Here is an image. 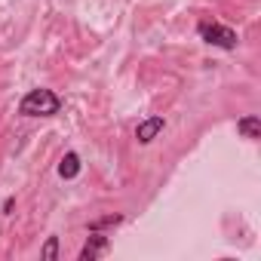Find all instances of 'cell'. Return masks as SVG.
I'll return each mask as SVG.
<instances>
[{"mask_svg": "<svg viewBox=\"0 0 261 261\" xmlns=\"http://www.w3.org/2000/svg\"><path fill=\"white\" fill-rule=\"evenodd\" d=\"M237 133H240L243 139H249V142H258V139H261V117H258V114L240 117V120H237Z\"/></svg>", "mask_w": 261, "mask_h": 261, "instance_id": "cell-5", "label": "cell"}, {"mask_svg": "<svg viewBox=\"0 0 261 261\" xmlns=\"http://www.w3.org/2000/svg\"><path fill=\"white\" fill-rule=\"evenodd\" d=\"M13 209H16V197H7L4 200V215H13Z\"/></svg>", "mask_w": 261, "mask_h": 261, "instance_id": "cell-9", "label": "cell"}, {"mask_svg": "<svg viewBox=\"0 0 261 261\" xmlns=\"http://www.w3.org/2000/svg\"><path fill=\"white\" fill-rule=\"evenodd\" d=\"M80 169H83V163H80V154H77V151H68V154L62 157V163H59V175H62L65 181L77 178Z\"/></svg>", "mask_w": 261, "mask_h": 261, "instance_id": "cell-6", "label": "cell"}, {"mask_svg": "<svg viewBox=\"0 0 261 261\" xmlns=\"http://www.w3.org/2000/svg\"><path fill=\"white\" fill-rule=\"evenodd\" d=\"M62 95H56L46 86H37L31 92H25V98L19 101V114L22 117H56L62 111Z\"/></svg>", "mask_w": 261, "mask_h": 261, "instance_id": "cell-1", "label": "cell"}, {"mask_svg": "<svg viewBox=\"0 0 261 261\" xmlns=\"http://www.w3.org/2000/svg\"><path fill=\"white\" fill-rule=\"evenodd\" d=\"M120 224H126V215H120V212H117V215H101V218L89 221V224H86V230H101V233H105V230L120 227Z\"/></svg>", "mask_w": 261, "mask_h": 261, "instance_id": "cell-7", "label": "cell"}, {"mask_svg": "<svg viewBox=\"0 0 261 261\" xmlns=\"http://www.w3.org/2000/svg\"><path fill=\"white\" fill-rule=\"evenodd\" d=\"M40 258L43 261H56L59 258V237H46V243L40 249Z\"/></svg>", "mask_w": 261, "mask_h": 261, "instance_id": "cell-8", "label": "cell"}, {"mask_svg": "<svg viewBox=\"0 0 261 261\" xmlns=\"http://www.w3.org/2000/svg\"><path fill=\"white\" fill-rule=\"evenodd\" d=\"M166 129V120L160 117V114H154V117H145L139 126H136V142L139 145H151L160 133Z\"/></svg>", "mask_w": 261, "mask_h": 261, "instance_id": "cell-4", "label": "cell"}, {"mask_svg": "<svg viewBox=\"0 0 261 261\" xmlns=\"http://www.w3.org/2000/svg\"><path fill=\"white\" fill-rule=\"evenodd\" d=\"M108 252H111V237H105L101 230H89V237H86L77 258L80 261H95V258H105Z\"/></svg>", "mask_w": 261, "mask_h": 261, "instance_id": "cell-3", "label": "cell"}, {"mask_svg": "<svg viewBox=\"0 0 261 261\" xmlns=\"http://www.w3.org/2000/svg\"><path fill=\"white\" fill-rule=\"evenodd\" d=\"M197 34H200L203 43L218 46V49H227V53L237 49V43H240V37H237L233 28H227V25H221V22H209V19H203V22L197 25Z\"/></svg>", "mask_w": 261, "mask_h": 261, "instance_id": "cell-2", "label": "cell"}]
</instances>
